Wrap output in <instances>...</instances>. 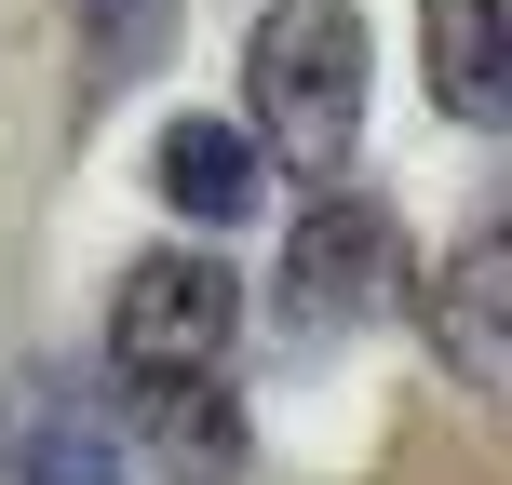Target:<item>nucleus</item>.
Instances as JSON below:
<instances>
[{
    "label": "nucleus",
    "instance_id": "1",
    "mask_svg": "<svg viewBox=\"0 0 512 485\" xmlns=\"http://www.w3.org/2000/svg\"><path fill=\"white\" fill-rule=\"evenodd\" d=\"M364 81H378V54H364V14L351 0H270L243 41V108H256V149L297 162V176H337L364 135Z\"/></svg>",
    "mask_w": 512,
    "mask_h": 485
},
{
    "label": "nucleus",
    "instance_id": "2",
    "mask_svg": "<svg viewBox=\"0 0 512 485\" xmlns=\"http://www.w3.org/2000/svg\"><path fill=\"white\" fill-rule=\"evenodd\" d=\"M230 337H243V283L216 270L203 243H162V256H135V270L108 283V364H122L135 391L216 378V364H230Z\"/></svg>",
    "mask_w": 512,
    "mask_h": 485
},
{
    "label": "nucleus",
    "instance_id": "3",
    "mask_svg": "<svg viewBox=\"0 0 512 485\" xmlns=\"http://www.w3.org/2000/svg\"><path fill=\"white\" fill-rule=\"evenodd\" d=\"M378 297H391V216L364 203V189H310L297 230H283V324L337 337V324H364Z\"/></svg>",
    "mask_w": 512,
    "mask_h": 485
},
{
    "label": "nucleus",
    "instance_id": "4",
    "mask_svg": "<svg viewBox=\"0 0 512 485\" xmlns=\"http://www.w3.org/2000/svg\"><path fill=\"white\" fill-rule=\"evenodd\" d=\"M149 176H162V203H176L203 243H216V230H243V216L270 203V149H256L230 108H189V122H162Z\"/></svg>",
    "mask_w": 512,
    "mask_h": 485
},
{
    "label": "nucleus",
    "instance_id": "5",
    "mask_svg": "<svg viewBox=\"0 0 512 485\" xmlns=\"http://www.w3.org/2000/svg\"><path fill=\"white\" fill-rule=\"evenodd\" d=\"M432 351L459 364L472 405L512 391V230H472L459 243V270H445V297H432Z\"/></svg>",
    "mask_w": 512,
    "mask_h": 485
},
{
    "label": "nucleus",
    "instance_id": "6",
    "mask_svg": "<svg viewBox=\"0 0 512 485\" xmlns=\"http://www.w3.org/2000/svg\"><path fill=\"white\" fill-rule=\"evenodd\" d=\"M418 68H432V108L472 135L512 122V68H499V0H418Z\"/></svg>",
    "mask_w": 512,
    "mask_h": 485
},
{
    "label": "nucleus",
    "instance_id": "7",
    "mask_svg": "<svg viewBox=\"0 0 512 485\" xmlns=\"http://www.w3.org/2000/svg\"><path fill=\"white\" fill-rule=\"evenodd\" d=\"M135 418H149L162 485H230V459H243V405H230V378H162V391H135Z\"/></svg>",
    "mask_w": 512,
    "mask_h": 485
},
{
    "label": "nucleus",
    "instance_id": "8",
    "mask_svg": "<svg viewBox=\"0 0 512 485\" xmlns=\"http://www.w3.org/2000/svg\"><path fill=\"white\" fill-rule=\"evenodd\" d=\"M68 27L95 54V81H135V68L176 54V0H68Z\"/></svg>",
    "mask_w": 512,
    "mask_h": 485
},
{
    "label": "nucleus",
    "instance_id": "9",
    "mask_svg": "<svg viewBox=\"0 0 512 485\" xmlns=\"http://www.w3.org/2000/svg\"><path fill=\"white\" fill-rule=\"evenodd\" d=\"M14 485H122V432H95L81 405H41V432L14 445Z\"/></svg>",
    "mask_w": 512,
    "mask_h": 485
}]
</instances>
